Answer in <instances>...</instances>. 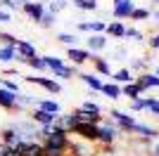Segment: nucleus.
I'll return each mask as SVG.
<instances>
[{"mask_svg": "<svg viewBox=\"0 0 159 156\" xmlns=\"http://www.w3.org/2000/svg\"><path fill=\"white\" fill-rule=\"evenodd\" d=\"M69 140H71L69 132L52 128V130H50V135L40 142V144H43V154H45V156H64L66 147H69Z\"/></svg>", "mask_w": 159, "mask_h": 156, "instance_id": "obj_1", "label": "nucleus"}, {"mask_svg": "<svg viewBox=\"0 0 159 156\" xmlns=\"http://www.w3.org/2000/svg\"><path fill=\"white\" fill-rule=\"evenodd\" d=\"M119 137H121V130L109 118H102V123L98 125V147H114Z\"/></svg>", "mask_w": 159, "mask_h": 156, "instance_id": "obj_2", "label": "nucleus"}, {"mask_svg": "<svg viewBox=\"0 0 159 156\" xmlns=\"http://www.w3.org/2000/svg\"><path fill=\"white\" fill-rule=\"evenodd\" d=\"M10 128L17 130V135L21 137V142H38V125L33 123L31 118H17L10 123Z\"/></svg>", "mask_w": 159, "mask_h": 156, "instance_id": "obj_3", "label": "nucleus"}, {"mask_svg": "<svg viewBox=\"0 0 159 156\" xmlns=\"http://www.w3.org/2000/svg\"><path fill=\"white\" fill-rule=\"evenodd\" d=\"M109 121L121 130V135H131L133 125L138 123L135 116H131L128 111H121V109H112V111H109Z\"/></svg>", "mask_w": 159, "mask_h": 156, "instance_id": "obj_4", "label": "nucleus"}, {"mask_svg": "<svg viewBox=\"0 0 159 156\" xmlns=\"http://www.w3.org/2000/svg\"><path fill=\"white\" fill-rule=\"evenodd\" d=\"M64 156H98V144H90V142H83V140H69V147H66Z\"/></svg>", "mask_w": 159, "mask_h": 156, "instance_id": "obj_5", "label": "nucleus"}, {"mask_svg": "<svg viewBox=\"0 0 159 156\" xmlns=\"http://www.w3.org/2000/svg\"><path fill=\"white\" fill-rule=\"evenodd\" d=\"M21 80H26V83H31V85H38V88H43V90L50 92V95H60V92H62V83H60V80H55V78H45V76H21Z\"/></svg>", "mask_w": 159, "mask_h": 156, "instance_id": "obj_6", "label": "nucleus"}, {"mask_svg": "<svg viewBox=\"0 0 159 156\" xmlns=\"http://www.w3.org/2000/svg\"><path fill=\"white\" fill-rule=\"evenodd\" d=\"M14 52H17V64H26L29 59L38 57V50H36V45L31 40H17Z\"/></svg>", "mask_w": 159, "mask_h": 156, "instance_id": "obj_7", "label": "nucleus"}, {"mask_svg": "<svg viewBox=\"0 0 159 156\" xmlns=\"http://www.w3.org/2000/svg\"><path fill=\"white\" fill-rule=\"evenodd\" d=\"M90 57H93V54H90L86 47H66V59H69L71 66H76V69L83 66L86 62H90Z\"/></svg>", "mask_w": 159, "mask_h": 156, "instance_id": "obj_8", "label": "nucleus"}, {"mask_svg": "<svg viewBox=\"0 0 159 156\" xmlns=\"http://www.w3.org/2000/svg\"><path fill=\"white\" fill-rule=\"evenodd\" d=\"M71 135H76L79 140H83V142L98 144V125H83V123H79L76 128H74Z\"/></svg>", "mask_w": 159, "mask_h": 156, "instance_id": "obj_9", "label": "nucleus"}, {"mask_svg": "<svg viewBox=\"0 0 159 156\" xmlns=\"http://www.w3.org/2000/svg\"><path fill=\"white\" fill-rule=\"evenodd\" d=\"M133 83L140 88V92H145V90H159V78L154 76V73H150V71H145V73H138V76L133 78Z\"/></svg>", "mask_w": 159, "mask_h": 156, "instance_id": "obj_10", "label": "nucleus"}, {"mask_svg": "<svg viewBox=\"0 0 159 156\" xmlns=\"http://www.w3.org/2000/svg\"><path fill=\"white\" fill-rule=\"evenodd\" d=\"M76 125H79V123H76L74 114H71V111H66V114H57V116H55V123H52V128H57V130H64V132H69V135H71Z\"/></svg>", "mask_w": 159, "mask_h": 156, "instance_id": "obj_11", "label": "nucleus"}, {"mask_svg": "<svg viewBox=\"0 0 159 156\" xmlns=\"http://www.w3.org/2000/svg\"><path fill=\"white\" fill-rule=\"evenodd\" d=\"M107 47V36L105 33H90L86 38V50L90 52V54H98V52H102Z\"/></svg>", "mask_w": 159, "mask_h": 156, "instance_id": "obj_12", "label": "nucleus"}, {"mask_svg": "<svg viewBox=\"0 0 159 156\" xmlns=\"http://www.w3.org/2000/svg\"><path fill=\"white\" fill-rule=\"evenodd\" d=\"M21 12L26 14L31 21H36V24H38V21L43 19V14H45V5L33 0V2H26V5H21Z\"/></svg>", "mask_w": 159, "mask_h": 156, "instance_id": "obj_13", "label": "nucleus"}, {"mask_svg": "<svg viewBox=\"0 0 159 156\" xmlns=\"http://www.w3.org/2000/svg\"><path fill=\"white\" fill-rule=\"evenodd\" d=\"M0 142L5 144V147H10V149H17L21 144V137L17 135V130L10 128V125H5V128L0 130Z\"/></svg>", "mask_w": 159, "mask_h": 156, "instance_id": "obj_14", "label": "nucleus"}, {"mask_svg": "<svg viewBox=\"0 0 159 156\" xmlns=\"http://www.w3.org/2000/svg\"><path fill=\"white\" fill-rule=\"evenodd\" d=\"M12 151H17L19 156H45L43 154V144L40 142H21L17 149H12Z\"/></svg>", "mask_w": 159, "mask_h": 156, "instance_id": "obj_15", "label": "nucleus"}, {"mask_svg": "<svg viewBox=\"0 0 159 156\" xmlns=\"http://www.w3.org/2000/svg\"><path fill=\"white\" fill-rule=\"evenodd\" d=\"M29 118H31L38 128H45V125H52L55 123V116H52V114H48V111H43V109H31Z\"/></svg>", "mask_w": 159, "mask_h": 156, "instance_id": "obj_16", "label": "nucleus"}, {"mask_svg": "<svg viewBox=\"0 0 159 156\" xmlns=\"http://www.w3.org/2000/svg\"><path fill=\"white\" fill-rule=\"evenodd\" d=\"M133 10H135V2L128 0V2H121V5L112 7V14H114V19H116V21H124V19H131Z\"/></svg>", "mask_w": 159, "mask_h": 156, "instance_id": "obj_17", "label": "nucleus"}, {"mask_svg": "<svg viewBox=\"0 0 159 156\" xmlns=\"http://www.w3.org/2000/svg\"><path fill=\"white\" fill-rule=\"evenodd\" d=\"M0 109L2 111H17V95L5 88H0Z\"/></svg>", "mask_w": 159, "mask_h": 156, "instance_id": "obj_18", "label": "nucleus"}, {"mask_svg": "<svg viewBox=\"0 0 159 156\" xmlns=\"http://www.w3.org/2000/svg\"><path fill=\"white\" fill-rule=\"evenodd\" d=\"M90 64H93V69H95V76H109L112 78V66H109V62H107L105 57L93 54V57H90Z\"/></svg>", "mask_w": 159, "mask_h": 156, "instance_id": "obj_19", "label": "nucleus"}, {"mask_svg": "<svg viewBox=\"0 0 159 156\" xmlns=\"http://www.w3.org/2000/svg\"><path fill=\"white\" fill-rule=\"evenodd\" d=\"M71 114H74V118H76V123H83V125H100L102 123V116L86 114V111H81V109H74Z\"/></svg>", "mask_w": 159, "mask_h": 156, "instance_id": "obj_20", "label": "nucleus"}, {"mask_svg": "<svg viewBox=\"0 0 159 156\" xmlns=\"http://www.w3.org/2000/svg\"><path fill=\"white\" fill-rule=\"evenodd\" d=\"M105 36H109V38H124L126 36V24L124 21H107Z\"/></svg>", "mask_w": 159, "mask_h": 156, "instance_id": "obj_21", "label": "nucleus"}, {"mask_svg": "<svg viewBox=\"0 0 159 156\" xmlns=\"http://www.w3.org/2000/svg\"><path fill=\"white\" fill-rule=\"evenodd\" d=\"M112 83H116V85L133 83V73H131V69H128V66H121V69L112 71Z\"/></svg>", "mask_w": 159, "mask_h": 156, "instance_id": "obj_22", "label": "nucleus"}, {"mask_svg": "<svg viewBox=\"0 0 159 156\" xmlns=\"http://www.w3.org/2000/svg\"><path fill=\"white\" fill-rule=\"evenodd\" d=\"M79 78H81V80H83V83H86L93 92H100V90H102V85H105V80H102L100 76H95V73H79Z\"/></svg>", "mask_w": 159, "mask_h": 156, "instance_id": "obj_23", "label": "nucleus"}, {"mask_svg": "<svg viewBox=\"0 0 159 156\" xmlns=\"http://www.w3.org/2000/svg\"><path fill=\"white\" fill-rule=\"evenodd\" d=\"M36 109H43V111H48V114H52V116L62 114V106H60V102H57V99H38Z\"/></svg>", "mask_w": 159, "mask_h": 156, "instance_id": "obj_24", "label": "nucleus"}, {"mask_svg": "<svg viewBox=\"0 0 159 156\" xmlns=\"http://www.w3.org/2000/svg\"><path fill=\"white\" fill-rule=\"evenodd\" d=\"M102 95H105V97H109V99H114V102H116V99H121V85H116V83H112V80H109V83H105L102 85Z\"/></svg>", "mask_w": 159, "mask_h": 156, "instance_id": "obj_25", "label": "nucleus"}, {"mask_svg": "<svg viewBox=\"0 0 159 156\" xmlns=\"http://www.w3.org/2000/svg\"><path fill=\"white\" fill-rule=\"evenodd\" d=\"M36 104H38V97H33V95H17V109H36Z\"/></svg>", "mask_w": 159, "mask_h": 156, "instance_id": "obj_26", "label": "nucleus"}, {"mask_svg": "<svg viewBox=\"0 0 159 156\" xmlns=\"http://www.w3.org/2000/svg\"><path fill=\"white\" fill-rule=\"evenodd\" d=\"M12 62H17V52H14V47L0 45V64H12Z\"/></svg>", "mask_w": 159, "mask_h": 156, "instance_id": "obj_27", "label": "nucleus"}, {"mask_svg": "<svg viewBox=\"0 0 159 156\" xmlns=\"http://www.w3.org/2000/svg\"><path fill=\"white\" fill-rule=\"evenodd\" d=\"M121 97L138 99V97H143V92H140V88L135 83H126V85H121Z\"/></svg>", "mask_w": 159, "mask_h": 156, "instance_id": "obj_28", "label": "nucleus"}, {"mask_svg": "<svg viewBox=\"0 0 159 156\" xmlns=\"http://www.w3.org/2000/svg\"><path fill=\"white\" fill-rule=\"evenodd\" d=\"M43 59H45V64H48V71H52V73H57L60 69H64V66H66L64 59L55 57V54H48V57H43Z\"/></svg>", "mask_w": 159, "mask_h": 156, "instance_id": "obj_29", "label": "nucleus"}, {"mask_svg": "<svg viewBox=\"0 0 159 156\" xmlns=\"http://www.w3.org/2000/svg\"><path fill=\"white\" fill-rule=\"evenodd\" d=\"M74 7L83 10V12H95L98 10V0H74Z\"/></svg>", "mask_w": 159, "mask_h": 156, "instance_id": "obj_30", "label": "nucleus"}, {"mask_svg": "<svg viewBox=\"0 0 159 156\" xmlns=\"http://www.w3.org/2000/svg\"><path fill=\"white\" fill-rule=\"evenodd\" d=\"M76 71H79V69H76V66H71V64H66L64 69H60V71H57V73H52V76H55V80H57V78H64V80H71V78L76 76Z\"/></svg>", "mask_w": 159, "mask_h": 156, "instance_id": "obj_31", "label": "nucleus"}, {"mask_svg": "<svg viewBox=\"0 0 159 156\" xmlns=\"http://www.w3.org/2000/svg\"><path fill=\"white\" fill-rule=\"evenodd\" d=\"M81 111H86V114H95V116H102V106H100V104H95L93 99H88V102H83L79 106Z\"/></svg>", "mask_w": 159, "mask_h": 156, "instance_id": "obj_32", "label": "nucleus"}, {"mask_svg": "<svg viewBox=\"0 0 159 156\" xmlns=\"http://www.w3.org/2000/svg\"><path fill=\"white\" fill-rule=\"evenodd\" d=\"M26 64L31 66L33 71H38V76H40V73H45V71H48V64H45V59H43V57H33V59H29Z\"/></svg>", "mask_w": 159, "mask_h": 156, "instance_id": "obj_33", "label": "nucleus"}, {"mask_svg": "<svg viewBox=\"0 0 159 156\" xmlns=\"http://www.w3.org/2000/svg\"><path fill=\"white\" fill-rule=\"evenodd\" d=\"M150 17H152V12H150L147 7H135V10H133V14H131L133 21H147Z\"/></svg>", "mask_w": 159, "mask_h": 156, "instance_id": "obj_34", "label": "nucleus"}, {"mask_svg": "<svg viewBox=\"0 0 159 156\" xmlns=\"http://www.w3.org/2000/svg\"><path fill=\"white\" fill-rule=\"evenodd\" d=\"M131 73L133 71H140V73H145V69H147V57H135V59H131Z\"/></svg>", "mask_w": 159, "mask_h": 156, "instance_id": "obj_35", "label": "nucleus"}, {"mask_svg": "<svg viewBox=\"0 0 159 156\" xmlns=\"http://www.w3.org/2000/svg\"><path fill=\"white\" fill-rule=\"evenodd\" d=\"M64 7H66V0H50L45 10H48L50 14H55V17H57V14H60L62 10H64Z\"/></svg>", "mask_w": 159, "mask_h": 156, "instance_id": "obj_36", "label": "nucleus"}, {"mask_svg": "<svg viewBox=\"0 0 159 156\" xmlns=\"http://www.w3.org/2000/svg\"><path fill=\"white\" fill-rule=\"evenodd\" d=\"M57 43H62L66 47H76V36L74 33H57Z\"/></svg>", "mask_w": 159, "mask_h": 156, "instance_id": "obj_37", "label": "nucleus"}, {"mask_svg": "<svg viewBox=\"0 0 159 156\" xmlns=\"http://www.w3.org/2000/svg\"><path fill=\"white\" fill-rule=\"evenodd\" d=\"M131 111H135V114H140V111H147V97L131 99Z\"/></svg>", "mask_w": 159, "mask_h": 156, "instance_id": "obj_38", "label": "nucleus"}, {"mask_svg": "<svg viewBox=\"0 0 159 156\" xmlns=\"http://www.w3.org/2000/svg\"><path fill=\"white\" fill-rule=\"evenodd\" d=\"M17 36H12V33H7V31H0V45H10V47H14L17 45Z\"/></svg>", "mask_w": 159, "mask_h": 156, "instance_id": "obj_39", "label": "nucleus"}, {"mask_svg": "<svg viewBox=\"0 0 159 156\" xmlns=\"http://www.w3.org/2000/svg\"><path fill=\"white\" fill-rule=\"evenodd\" d=\"M55 19H57V17H55V14H50V12L45 10V14H43V19L38 21V26H40V28H52V26H55Z\"/></svg>", "mask_w": 159, "mask_h": 156, "instance_id": "obj_40", "label": "nucleus"}, {"mask_svg": "<svg viewBox=\"0 0 159 156\" xmlns=\"http://www.w3.org/2000/svg\"><path fill=\"white\" fill-rule=\"evenodd\" d=\"M147 111L159 118V99L157 97H147Z\"/></svg>", "mask_w": 159, "mask_h": 156, "instance_id": "obj_41", "label": "nucleus"}, {"mask_svg": "<svg viewBox=\"0 0 159 156\" xmlns=\"http://www.w3.org/2000/svg\"><path fill=\"white\" fill-rule=\"evenodd\" d=\"M19 0H0V7L2 10H7V12H12V10H19Z\"/></svg>", "mask_w": 159, "mask_h": 156, "instance_id": "obj_42", "label": "nucleus"}, {"mask_svg": "<svg viewBox=\"0 0 159 156\" xmlns=\"http://www.w3.org/2000/svg\"><path fill=\"white\" fill-rule=\"evenodd\" d=\"M124 38H133V40H143V33L135 28V26H126V36Z\"/></svg>", "mask_w": 159, "mask_h": 156, "instance_id": "obj_43", "label": "nucleus"}, {"mask_svg": "<svg viewBox=\"0 0 159 156\" xmlns=\"http://www.w3.org/2000/svg\"><path fill=\"white\" fill-rule=\"evenodd\" d=\"M10 21H12V12H7V10L0 7V24H10Z\"/></svg>", "mask_w": 159, "mask_h": 156, "instance_id": "obj_44", "label": "nucleus"}, {"mask_svg": "<svg viewBox=\"0 0 159 156\" xmlns=\"http://www.w3.org/2000/svg\"><path fill=\"white\" fill-rule=\"evenodd\" d=\"M10 76H17V78H21V76H19V69H14V66H7L5 71H2V78H10Z\"/></svg>", "mask_w": 159, "mask_h": 156, "instance_id": "obj_45", "label": "nucleus"}, {"mask_svg": "<svg viewBox=\"0 0 159 156\" xmlns=\"http://www.w3.org/2000/svg\"><path fill=\"white\" fill-rule=\"evenodd\" d=\"M150 47H152V50H159V33L150 36Z\"/></svg>", "mask_w": 159, "mask_h": 156, "instance_id": "obj_46", "label": "nucleus"}, {"mask_svg": "<svg viewBox=\"0 0 159 156\" xmlns=\"http://www.w3.org/2000/svg\"><path fill=\"white\" fill-rule=\"evenodd\" d=\"M126 54H128L126 47H116V50H114V57L116 59H126Z\"/></svg>", "mask_w": 159, "mask_h": 156, "instance_id": "obj_47", "label": "nucleus"}, {"mask_svg": "<svg viewBox=\"0 0 159 156\" xmlns=\"http://www.w3.org/2000/svg\"><path fill=\"white\" fill-rule=\"evenodd\" d=\"M150 156H159V140H154L150 144Z\"/></svg>", "mask_w": 159, "mask_h": 156, "instance_id": "obj_48", "label": "nucleus"}, {"mask_svg": "<svg viewBox=\"0 0 159 156\" xmlns=\"http://www.w3.org/2000/svg\"><path fill=\"white\" fill-rule=\"evenodd\" d=\"M12 154V149H10V147H5V144L0 142V156H10Z\"/></svg>", "mask_w": 159, "mask_h": 156, "instance_id": "obj_49", "label": "nucleus"}, {"mask_svg": "<svg viewBox=\"0 0 159 156\" xmlns=\"http://www.w3.org/2000/svg\"><path fill=\"white\" fill-rule=\"evenodd\" d=\"M150 19H154V24L159 26V7H157V10H154V12H152V17H150Z\"/></svg>", "mask_w": 159, "mask_h": 156, "instance_id": "obj_50", "label": "nucleus"}, {"mask_svg": "<svg viewBox=\"0 0 159 156\" xmlns=\"http://www.w3.org/2000/svg\"><path fill=\"white\" fill-rule=\"evenodd\" d=\"M112 2H114L112 7H116V5H121V2H128V0H112Z\"/></svg>", "mask_w": 159, "mask_h": 156, "instance_id": "obj_51", "label": "nucleus"}, {"mask_svg": "<svg viewBox=\"0 0 159 156\" xmlns=\"http://www.w3.org/2000/svg\"><path fill=\"white\" fill-rule=\"evenodd\" d=\"M154 76H157V78H159V64H157V66H154Z\"/></svg>", "mask_w": 159, "mask_h": 156, "instance_id": "obj_52", "label": "nucleus"}, {"mask_svg": "<svg viewBox=\"0 0 159 156\" xmlns=\"http://www.w3.org/2000/svg\"><path fill=\"white\" fill-rule=\"evenodd\" d=\"M19 2H21V5H26V2H33V0H19Z\"/></svg>", "mask_w": 159, "mask_h": 156, "instance_id": "obj_53", "label": "nucleus"}, {"mask_svg": "<svg viewBox=\"0 0 159 156\" xmlns=\"http://www.w3.org/2000/svg\"><path fill=\"white\" fill-rule=\"evenodd\" d=\"M0 85H2V76H0Z\"/></svg>", "mask_w": 159, "mask_h": 156, "instance_id": "obj_54", "label": "nucleus"}, {"mask_svg": "<svg viewBox=\"0 0 159 156\" xmlns=\"http://www.w3.org/2000/svg\"><path fill=\"white\" fill-rule=\"evenodd\" d=\"M152 2H157V5H159V0H152Z\"/></svg>", "mask_w": 159, "mask_h": 156, "instance_id": "obj_55", "label": "nucleus"}]
</instances>
